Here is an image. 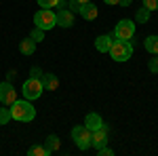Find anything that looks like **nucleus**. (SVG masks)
<instances>
[{"label": "nucleus", "instance_id": "f257e3e1", "mask_svg": "<svg viewBox=\"0 0 158 156\" xmlns=\"http://www.w3.org/2000/svg\"><path fill=\"white\" fill-rule=\"evenodd\" d=\"M11 116L13 120H19V122H32L36 118V110L27 99H23V101L15 99L11 103Z\"/></svg>", "mask_w": 158, "mask_h": 156}, {"label": "nucleus", "instance_id": "f03ea898", "mask_svg": "<svg viewBox=\"0 0 158 156\" xmlns=\"http://www.w3.org/2000/svg\"><path fill=\"white\" fill-rule=\"evenodd\" d=\"M110 55H112V59L114 61H127L131 55H133V44L129 42V40H114L112 42V47L108 51Z\"/></svg>", "mask_w": 158, "mask_h": 156}, {"label": "nucleus", "instance_id": "7ed1b4c3", "mask_svg": "<svg viewBox=\"0 0 158 156\" xmlns=\"http://www.w3.org/2000/svg\"><path fill=\"white\" fill-rule=\"evenodd\" d=\"M34 25L47 32V30H51V27L57 25V17H55V13L51 11V9H40V11L34 15Z\"/></svg>", "mask_w": 158, "mask_h": 156}, {"label": "nucleus", "instance_id": "20e7f679", "mask_svg": "<svg viewBox=\"0 0 158 156\" xmlns=\"http://www.w3.org/2000/svg\"><path fill=\"white\" fill-rule=\"evenodd\" d=\"M42 91H44V86H42V80L40 78H30V80H25L23 86H21V93L27 101H32V99H38V97L42 95Z\"/></svg>", "mask_w": 158, "mask_h": 156}, {"label": "nucleus", "instance_id": "39448f33", "mask_svg": "<svg viewBox=\"0 0 158 156\" xmlns=\"http://www.w3.org/2000/svg\"><path fill=\"white\" fill-rule=\"evenodd\" d=\"M114 36L118 38V40H131L135 36V21H131V19L118 21L116 27H114Z\"/></svg>", "mask_w": 158, "mask_h": 156}, {"label": "nucleus", "instance_id": "423d86ee", "mask_svg": "<svg viewBox=\"0 0 158 156\" xmlns=\"http://www.w3.org/2000/svg\"><path fill=\"white\" fill-rule=\"evenodd\" d=\"M72 139L76 141V145H78L80 150H89V148H91V131L86 129L85 124L72 129Z\"/></svg>", "mask_w": 158, "mask_h": 156}, {"label": "nucleus", "instance_id": "0eeeda50", "mask_svg": "<svg viewBox=\"0 0 158 156\" xmlns=\"http://www.w3.org/2000/svg\"><path fill=\"white\" fill-rule=\"evenodd\" d=\"M15 99H17V91L13 89V84L9 82V80H6V82H0V103L11 106Z\"/></svg>", "mask_w": 158, "mask_h": 156}, {"label": "nucleus", "instance_id": "6e6552de", "mask_svg": "<svg viewBox=\"0 0 158 156\" xmlns=\"http://www.w3.org/2000/svg\"><path fill=\"white\" fill-rule=\"evenodd\" d=\"M108 144V135H106V127H99L95 131H91V145H95V148H103V145Z\"/></svg>", "mask_w": 158, "mask_h": 156}, {"label": "nucleus", "instance_id": "1a4fd4ad", "mask_svg": "<svg viewBox=\"0 0 158 156\" xmlns=\"http://www.w3.org/2000/svg\"><path fill=\"white\" fill-rule=\"evenodd\" d=\"M55 17H57V25H61V27H72L74 25V13L68 9H59V13H55Z\"/></svg>", "mask_w": 158, "mask_h": 156}, {"label": "nucleus", "instance_id": "9d476101", "mask_svg": "<svg viewBox=\"0 0 158 156\" xmlns=\"http://www.w3.org/2000/svg\"><path fill=\"white\" fill-rule=\"evenodd\" d=\"M85 127L89 129V131H95V129H99V127H103V120H101L99 114L91 112V114L86 116V120H85Z\"/></svg>", "mask_w": 158, "mask_h": 156}, {"label": "nucleus", "instance_id": "9b49d317", "mask_svg": "<svg viewBox=\"0 0 158 156\" xmlns=\"http://www.w3.org/2000/svg\"><path fill=\"white\" fill-rule=\"evenodd\" d=\"M80 15L85 17L86 21H93V19L97 17V6H95L93 2H86V4L80 6Z\"/></svg>", "mask_w": 158, "mask_h": 156}, {"label": "nucleus", "instance_id": "f8f14e48", "mask_svg": "<svg viewBox=\"0 0 158 156\" xmlns=\"http://www.w3.org/2000/svg\"><path fill=\"white\" fill-rule=\"evenodd\" d=\"M40 80H42V86H44V89H49V91H57V86H59V80H57V76H55V74H42V78H40Z\"/></svg>", "mask_w": 158, "mask_h": 156}, {"label": "nucleus", "instance_id": "ddd939ff", "mask_svg": "<svg viewBox=\"0 0 158 156\" xmlns=\"http://www.w3.org/2000/svg\"><path fill=\"white\" fill-rule=\"evenodd\" d=\"M114 38L116 36H99L97 40H95V48L101 51V53H108L110 47H112V42H114Z\"/></svg>", "mask_w": 158, "mask_h": 156}, {"label": "nucleus", "instance_id": "4468645a", "mask_svg": "<svg viewBox=\"0 0 158 156\" xmlns=\"http://www.w3.org/2000/svg\"><path fill=\"white\" fill-rule=\"evenodd\" d=\"M19 51H21L23 55H34V51H36V40H34V38H25V40H21Z\"/></svg>", "mask_w": 158, "mask_h": 156}, {"label": "nucleus", "instance_id": "2eb2a0df", "mask_svg": "<svg viewBox=\"0 0 158 156\" xmlns=\"http://www.w3.org/2000/svg\"><path fill=\"white\" fill-rule=\"evenodd\" d=\"M44 148H47V152H57V150H59L61 148V141H59V137H57V135H49V137H47V141H44Z\"/></svg>", "mask_w": 158, "mask_h": 156}, {"label": "nucleus", "instance_id": "dca6fc26", "mask_svg": "<svg viewBox=\"0 0 158 156\" xmlns=\"http://www.w3.org/2000/svg\"><path fill=\"white\" fill-rule=\"evenodd\" d=\"M143 44H146V51H148V53L158 55V36H148Z\"/></svg>", "mask_w": 158, "mask_h": 156}, {"label": "nucleus", "instance_id": "f3484780", "mask_svg": "<svg viewBox=\"0 0 158 156\" xmlns=\"http://www.w3.org/2000/svg\"><path fill=\"white\" fill-rule=\"evenodd\" d=\"M27 154L30 156H49V152H47L44 145H32V148L27 150Z\"/></svg>", "mask_w": 158, "mask_h": 156}, {"label": "nucleus", "instance_id": "a211bd4d", "mask_svg": "<svg viewBox=\"0 0 158 156\" xmlns=\"http://www.w3.org/2000/svg\"><path fill=\"white\" fill-rule=\"evenodd\" d=\"M148 17H150V11L143 6V9H139V11H137V15H135V21H137V23H146Z\"/></svg>", "mask_w": 158, "mask_h": 156}, {"label": "nucleus", "instance_id": "6ab92c4d", "mask_svg": "<svg viewBox=\"0 0 158 156\" xmlns=\"http://www.w3.org/2000/svg\"><path fill=\"white\" fill-rule=\"evenodd\" d=\"M9 120H13L11 108H0V124H6Z\"/></svg>", "mask_w": 158, "mask_h": 156}, {"label": "nucleus", "instance_id": "aec40b11", "mask_svg": "<svg viewBox=\"0 0 158 156\" xmlns=\"http://www.w3.org/2000/svg\"><path fill=\"white\" fill-rule=\"evenodd\" d=\"M30 38H34L36 42H40V40L44 38V30H40V27H36V25H34V30H32V34H30Z\"/></svg>", "mask_w": 158, "mask_h": 156}, {"label": "nucleus", "instance_id": "412c9836", "mask_svg": "<svg viewBox=\"0 0 158 156\" xmlns=\"http://www.w3.org/2000/svg\"><path fill=\"white\" fill-rule=\"evenodd\" d=\"M38 4L42 9H53V6H59V0H38Z\"/></svg>", "mask_w": 158, "mask_h": 156}, {"label": "nucleus", "instance_id": "4be33fe9", "mask_svg": "<svg viewBox=\"0 0 158 156\" xmlns=\"http://www.w3.org/2000/svg\"><path fill=\"white\" fill-rule=\"evenodd\" d=\"M148 68H150V72H152V74H158V57H152L150 63H148Z\"/></svg>", "mask_w": 158, "mask_h": 156}, {"label": "nucleus", "instance_id": "5701e85b", "mask_svg": "<svg viewBox=\"0 0 158 156\" xmlns=\"http://www.w3.org/2000/svg\"><path fill=\"white\" fill-rule=\"evenodd\" d=\"M143 6L148 11H156L158 9V0H143Z\"/></svg>", "mask_w": 158, "mask_h": 156}, {"label": "nucleus", "instance_id": "b1692460", "mask_svg": "<svg viewBox=\"0 0 158 156\" xmlns=\"http://www.w3.org/2000/svg\"><path fill=\"white\" fill-rule=\"evenodd\" d=\"M80 6H82V4H80L78 0H70V11L72 13H80Z\"/></svg>", "mask_w": 158, "mask_h": 156}, {"label": "nucleus", "instance_id": "393cba45", "mask_svg": "<svg viewBox=\"0 0 158 156\" xmlns=\"http://www.w3.org/2000/svg\"><path fill=\"white\" fill-rule=\"evenodd\" d=\"M97 152H99V156H112V154H114V152H112L110 148H106V145H103V148H99Z\"/></svg>", "mask_w": 158, "mask_h": 156}, {"label": "nucleus", "instance_id": "a878e982", "mask_svg": "<svg viewBox=\"0 0 158 156\" xmlns=\"http://www.w3.org/2000/svg\"><path fill=\"white\" fill-rule=\"evenodd\" d=\"M32 78H42V72H40V68H32Z\"/></svg>", "mask_w": 158, "mask_h": 156}, {"label": "nucleus", "instance_id": "bb28decb", "mask_svg": "<svg viewBox=\"0 0 158 156\" xmlns=\"http://www.w3.org/2000/svg\"><path fill=\"white\" fill-rule=\"evenodd\" d=\"M106 4H120V0H103Z\"/></svg>", "mask_w": 158, "mask_h": 156}, {"label": "nucleus", "instance_id": "cd10ccee", "mask_svg": "<svg viewBox=\"0 0 158 156\" xmlns=\"http://www.w3.org/2000/svg\"><path fill=\"white\" fill-rule=\"evenodd\" d=\"M129 2H131V0H120V4H122V6H129Z\"/></svg>", "mask_w": 158, "mask_h": 156}, {"label": "nucleus", "instance_id": "c85d7f7f", "mask_svg": "<svg viewBox=\"0 0 158 156\" xmlns=\"http://www.w3.org/2000/svg\"><path fill=\"white\" fill-rule=\"evenodd\" d=\"M78 2H80V4H86V2H91V0H78Z\"/></svg>", "mask_w": 158, "mask_h": 156}]
</instances>
